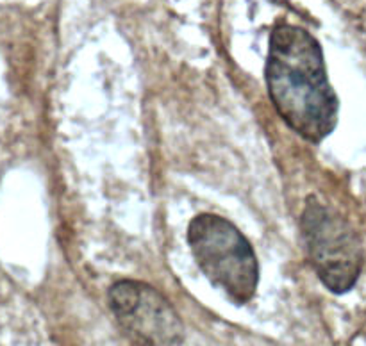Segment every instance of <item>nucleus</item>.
Here are the masks:
<instances>
[{
    "mask_svg": "<svg viewBox=\"0 0 366 346\" xmlns=\"http://www.w3.org/2000/svg\"><path fill=\"white\" fill-rule=\"evenodd\" d=\"M188 243L202 273L232 302L243 305L256 296L259 264L234 223L217 214H199L188 227Z\"/></svg>",
    "mask_w": 366,
    "mask_h": 346,
    "instance_id": "nucleus-2",
    "label": "nucleus"
},
{
    "mask_svg": "<svg viewBox=\"0 0 366 346\" xmlns=\"http://www.w3.org/2000/svg\"><path fill=\"white\" fill-rule=\"evenodd\" d=\"M107 298L118 325L138 346H181L184 325L170 302L152 285L118 280L111 285Z\"/></svg>",
    "mask_w": 366,
    "mask_h": 346,
    "instance_id": "nucleus-4",
    "label": "nucleus"
},
{
    "mask_svg": "<svg viewBox=\"0 0 366 346\" xmlns=\"http://www.w3.org/2000/svg\"><path fill=\"white\" fill-rule=\"evenodd\" d=\"M306 248L318 278L336 295L350 291L360 280L365 255L360 238L345 218L310 198L300 218Z\"/></svg>",
    "mask_w": 366,
    "mask_h": 346,
    "instance_id": "nucleus-3",
    "label": "nucleus"
},
{
    "mask_svg": "<svg viewBox=\"0 0 366 346\" xmlns=\"http://www.w3.org/2000/svg\"><path fill=\"white\" fill-rule=\"evenodd\" d=\"M267 86L274 107L290 128L320 143L338 123L340 102L327 78L317 38L297 25H275L270 34Z\"/></svg>",
    "mask_w": 366,
    "mask_h": 346,
    "instance_id": "nucleus-1",
    "label": "nucleus"
}]
</instances>
